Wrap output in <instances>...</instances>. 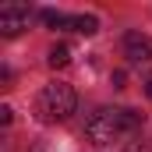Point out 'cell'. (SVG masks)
<instances>
[{"label": "cell", "mask_w": 152, "mask_h": 152, "mask_svg": "<svg viewBox=\"0 0 152 152\" xmlns=\"http://www.w3.org/2000/svg\"><path fill=\"white\" fill-rule=\"evenodd\" d=\"M134 127H142V117L138 113H131V110H110V106L106 110H96L85 120V134L96 145H113V142H120Z\"/></svg>", "instance_id": "obj_1"}, {"label": "cell", "mask_w": 152, "mask_h": 152, "mask_svg": "<svg viewBox=\"0 0 152 152\" xmlns=\"http://www.w3.org/2000/svg\"><path fill=\"white\" fill-rule=\"evenodd\" d=\"M75 106H78V96H75V88L67 81H50V85H42V92L36 96V113L46 124L67 120L75 113Z\"/></svg>", "instance_id": "obj_2"}, {"label": "cell", "mask_w": 152, "mask_h": 152, "mask_svg": "<svg viewBox=\"0 0 152 152\" xmlns=\"http://www.w3.org/2000/svg\"><path fill=\"white\" fill-rule=\"evenodd\" d=\"M124 57L131 64H149L152 60V36H145V32H127L124 36Z\"/></svg>", "instance_id": "obj_3"}, {"label": "cell", "mask_w": 152, "mask_h": 152, "mask_svg": "<svg viewBox=\"0 0 152 152\" xmlns=\"http://www.w3.org/2000/svg\"><path fill=\"white\" fill-rule=\"evenodd\" d=\"M21 28H28V7H25V4H7V7H0V32H4V36H18Z\"/></svg>", "instance_id": "obj_4"}, {"label": "cell", "mask_w": 152, "mask_h": 152, "mask_svg": "<svg viewBox=\"0 0 152 152\" xmlns=\"http://www.w3.org/2000/svg\"><path fill=\"white\" fill-rule=\"evenodd\" d=\"M67 28H75L81 36H96V32H99V21H96L92 14H75V18L67 21Z\"/></svg>", "instance_id": "obj_5"}, {"label": "cell", "mask_w": 152, "mask_h": 152, "mask_svg": "<svg viewBox=\"0 0 152 152\" xmlns=\"http://www.w3.org/2000/svg\"><path fill=\"white\" fill-rule=\"evenodd\" d=\"M46 60H50V67H67V60H71V50H67V46H53Z\"/></svg>", "instance_id": "obj_6"}, {"label": "cell", "mask_w": 152, "mask_h": 152, "mask_svg": "<svg viewBox=\"0 0 152 152\" xmlns=\"http://www.w3.org/2000/svg\"><path fill=\"white\" fill-rule=\"evenodd\" d=\"M42 21H46L50 28H64L71 18H67V14H60V11H42Z\"/></svg>", "instance_id": "obj_7"}, {"label": "cell", "mask_w": 152, "mask_h": 152, "mask_svg": "<svg viewBox=\"0 0 152 152\" xmlns=\"http://www.w3.org/2000/svg\"><path fill=\"white\" fill-rule=\"evenodd\" d=\"M11 117H14L11 106H0V124H11Z\"/></svg>", "instance_id": "obj_8"}, {"label": "cell", "mask_w": 152, "mask_h": 152, "mask_svg": "<svg viewBox=\"0 0 152 152\" xmlns=\"http://www.w3.org/2000/svg\"><path fill=\"white\" fill-rule=\"evenodd\" d=\"M145 92H149V96H152V81H149V85H145Z\"/></svg>", "instance_id": "obj_9"}]
</instances>
